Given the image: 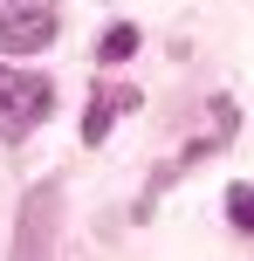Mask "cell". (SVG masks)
Wrapping results in <instances>:
<instances>
[{"instance_id":"1","label":"cell","mask_w":254,"mask_h":261,"mask_svg":"<svg viewBox=\"0 0 254 261\" xmlns=\"http://www.w3.org/2000/svg\"><path fill=\"white\" fill-rule=\"evenodd\" d=\"M48 103H55V90H48L41 76L0 62V138H7V144H21L27 130L48 124Z\"/></svg>"},{"instance_id":"2","label":"cell","mask_w":254,"mask_h":261,"mask_svg":"<svg viewBox=\"0 0 254 261\" xmlns=\"http://www.w3.org/2000/svg\"><path fill=\"white\" fill-rule=\"evenodd\" d=\"M48 41H55V7L27 0V7L0 14V55H41Z\"/></svg>"},{"instance_id":"3","label":"cell","mask_w":254,"mask_h":261,"mask_svg":"<svg viewBox=\"0 0 254 261\" xmlns=\"http://www.w3.org/2000/svg\"><path fill=\"white\" fill-rule=\"evenodd\" d=\"M55 206H62V186H41V193H27L21 206V234H14V254H41L55 234Z\"/></svg>"},{"instance_id":"4","label":"cell","mask_w":254,"mask_h":261,"mask_svg":"<svg viewBox=\"0 0 254 261\" xmlns=\"http://www.w3.org/2000/svg\"><path fill=\"white\" fill-rule=\"evenodd\" d=\"M131 103H137L131 90H103V96H90V117H82V138L96 144V138L110 130V117H117V110H131Z\"/></svg>"},{"instance_id":"5","label":"cell","mask_w":254,"mask_h":261,"mask_svg":"<svg viewBox=\"0 0 254 261\" xmlns=\"http://www.w3.org/2000/svg\"><path fill=\"white\" fill-rule=\"evenodd\" d=\"M227 213L241 234H254V186H227Z\"/></svg>"},{"instance_id":"6","label":"cell","mask_w":254,"mask_h":261,"mask_svg":"<svg viewBox=\"0 0 254 261\" xmlns=\"http://www.w3.org/2000/svg\"><path fill=\"white\" fill-rule=\"evenodd\" d=\"M131 41H137L131 28H110V41H103V55H110V62H117V55H131Z\"/></svg>"}]
</instances>
